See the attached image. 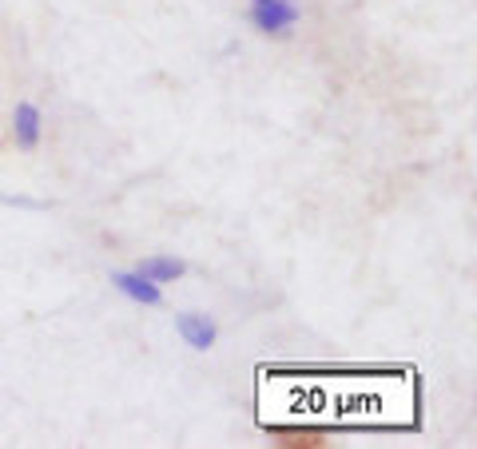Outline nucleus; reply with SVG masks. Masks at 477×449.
I'll use <instances>...</instances> for the list:
<instances>
[{"label": "nucleus", "mask_w": 477, "mask_h": 449, "mask_svg": "<svg viewBox=\"0 0 477 449\" xmlns=\"http://www.w3.org/2000/svg\"><path fill=\"white\" fill-rule=\"evenodd\" d=\"M247 16L258 33L267 36H286L298 24V5L295 0H247Z\"/></svg>", "instance_id": "1"}, {"label": "nucleus", "mask_w": 477, "mask_h": 449, "mask_svg": "<svg viewBox=\"0 0 477 449\" xmlns=\"http://www.w3.org/2000/svg\"><path fill=\"white\" fill-rule=\"evenodd\" d=\"M112 286L124 298L139 303V306H159V303H164L159 283H152V278H144V275H136V271H112Z\"/></svg>", "instance_id": "2"}, {"label": "nucleus", "mask_w": 477, "mask_h": 449, "mask_svg": "<svg viewBox=\"0 0 477 449\" xmlns=\"http://www.w3.org/2000/svg\"><path fill=\"white\" fill-rule=\"evenodd\" d=\"M175 331H179V338H183L187 346H192V351H211L215 338H219L215 323H211L207 314H199V311L179 314V318H175Z\"/></svg>", "instance_id": "3"}, {"label": "nucleus", "mask_w": 477, "mask_h": 449, "mask_svg": "<svg viewBox=\"0 0 477 449\" xmlns=\"http://www.w3.org/2000/svg\"><path fill=\"white\" fill-rule=\"evenodd\" d=\"M13 136H16V147H24V152H33V147L40 144V136H44V119H40L36 104H28V99H20V104H16Z\"/></svg>", "instance_id": "4"}, {"label": "nucleus", "mask_w": 477, "mask_h": 449, "mask_svg": "<svg viewBox=\"0 0 477 449\" xmlns=\"http://www.w3.org/2000/svg\"><path fill=\"white\" fill-rule=\"evenodd\" d=\"M136 275L152 278V283H175V278L187 275V263L183 258H172V255H147L136 263Z\"/></svg>", "instance_id": "5"}, {"label": "nucleus", "mask_w": 477, "mask_h": 449, "mask_svg": "<svg viewBox=\"0 0 477 449\" xmlns=\"http://www.w3.org/2000/svg\"><path fill=\"white\" fill-rule=\"evenodd\" d=\"M0 203H8V207H28V211H40V199H28V195H0Z\"/></svg>", "instance_id": "6"}]
</instances>
